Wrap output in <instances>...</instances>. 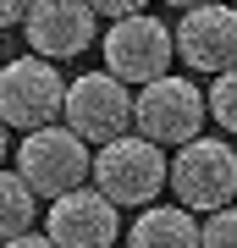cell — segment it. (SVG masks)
I'll use <instances>...</instances> for the list:
<instances>
[{"mask_svg": "<svg viewBox=\"0 0 237 248\" xmlns=\"http://www.w3.org/2000/svg\"><path fill=\"white\" fill-rule=\"evenodd\" d=\"M166 6H176V11H199V6H215V0H166Z\"/></svg>", "mask_w": 237, "mask_h": 248, "instance_id": "ac0fdd59", "label": "cell"}, {"mask_svg": "<svg viewBox=\"0 0 237 248\" xmlns=\"http://www.w3.org/2000/svg\"><path fill=\"white\" fill-rule=\"evenodd\" d=\"M171 55H176V33L166 22H155L149 11L105 28V72L122 78V83H138V89L160 83L166 66H171Z\"/></svg>", "mask_w": 237, "mask_h": 248, "instance_id": "52a82bcc", "label": "cell"}, {"mask_svg": "<svg viewBox=\"0 0 237 248\" xmlns=\"http://www.w3.org/2000/svg\"><path fill=\"white\" fill-rule=\"evenodd\" d=\"M66 89L55 61H39V55H17V61L0 66V122L17 127V133H39V127H55L66 116Z\"/></svg>", "mask_w": 237, "mask_h": 248, "instance_id": "6da1fadb", "label": "cell"}, {"mask_svg": "<svg viewBox=\"0 0 237 248\" xmlns=\"http://www.w3.org/2000/svg\"><path fill=\"white\" fill-rule=\"evenodd\" d=\"M132 99H138V94H127V83L111 78L105 66H99V72H83V78H72V89H66V127L83 143H99V149H105V143L127 138Z\"/></svg>", "mask_w": 237, "mask_h": 248, "instance_id": "8992f818", "label": "cell"}, {"mask_svg": "<svg viewBox=\"0 0 237 248\" xmlns=\"http://www.w3.org/2000/svg\"><path fill=\"white\" fill-rule=\"evenodd\" d=\"M0 160H6V122H0Z\"/></svg>", "mask_w": 237, "mask_h": 248, "instance_id": "d6986e66", "label": "cell"}, {"mask_svg": "<svg viewBox=\"0 0 237 248\" xmlns=\"http://www.w3.org/2000/svg\"><path fill=\"white\" fill-rule=\"evenodd\" d=\"M94 6L88 0H33V11H28L22 33L28 45H33L39 61H72V55H83L94 45Z\"/></svg>", "mask_w": 237, "mask_h": 248, "instance_id": "ba28073f", "label": "cell"}, {"mask_svg": "<svg viewBox=\"0 0 237 248\" xmlns=\"http://www.w3.org/2000/svg\"><path fill=\"white\" fill-rule=\"evenodd\" d=\"M33 215H39V193L17 177V171H0V243L28 237V232H33Z\"/></svg>", "mask_w": 237, "mask_h": 248, "instance_id": "7c38bea8", "label": "cell"}, {"mask_svg": "<svg viewBox=\"0 0 237 248\" xmlns=\"http://www.w3.org/2000/svg\"><path fill=\"white\" fill-rule=\"evenodd\" d=\"M17 177L33 187L39 199H66V193H78V187L94 177V160H88V143L72 133V127H39V133H28L22 138V149H17Z\"/></svg>", "mask_w": 237, "mask_h": 248, "instance_id": "7a4b0ae2", "label": "cell"}, {"mask_svg": "<svg viewBox=\"0 0 237 248\" xmlns=\"http://www.w3.org/2000/svg\"><path fill=\"white\" fill-rule=\"evenodd\" d=\"M204 116H210V99H204L188 78H160L149 89H138L132 99V127H138V138H149L155 149L160 143H193Z\"/></svg>", "mask_w": 237, "mask_h": 248, "instance_id": "5b68a950", "label": "cell"}, {"mask_svg": "<svg viewBox=\"0 0 237 248\" xmlns=\"http://www.w3.org/2000/svg\"><path fill=\"white\" fill-rule=\"evenodd\" d=\"M199 248H237V210H215L210 221L199 226Z\"/></svg>", "mask_w": 237, "mask_h": 248, "instance_id": "5bb4252c", "label": "cell"}, {"mask_svg": "<svg viewBox=\"0 0 237 248\" xmlns=\"http://www.w3.org/2000/svg\"><path fill=\"white\" fill-rule=\"evenodd\" d=\"M171 193L182 210H226L237 199V149L221 138H193L171 160Z\"/></svg>", "mask_w": 237, "mask_h": 248, "instance_id": "3957f363", "label": "cell"}, {"mask_svg": "<svg viewBox=\"0 0 237 248\" xmlns=\"http://www.w3.org/2000/svg\"><path fill=\"white\" fill-rule=\"evenodd\" d=\"M204 99H210V116H215V122L226 127V133H237V66H232V72H221V78L210 83V94H204Z\"/></svg>", "mask_w": 237, "mask_h": 248, "instance_id": "4fadbf2b", "label": "cell"}, {"mask_svg": "<svg viewBox=\"0 0 237 248\" xmlns=\"http://www.w3.org/2000/svg\"><path fill=\"white\" fill-rule=\"evenodd\" d=\"M44 237L55 248H111L122 221H116V204L99 193V187H78V193L55 199L50 210H44Z\"/></svg>", "mask_w": 237, "mask_h": 248, "instance_id": "9c48e42d", "label": "cell"}, {"mask_svg": "<svg viewBox=\"0 0 237 248\" xmlns=\"http://www.w3.org/2000/svg\"><path fill=\"white\" fill-rule=\"evenodd\" d=\"M0 248H55V243L39 237V232H28V237H11V243H0Z\"/></svg>", "mask_w": 237, "mask_h": 248, "instance_id": "e0dca14e", "label": "cell"}, {"mask_svg": "<svg viewBox=\"0 0 237 248\" xmlns=\"http://www.w3.org/2000/svg\"><path fill=\"white\" fill-rule=\"evenodd\" d=\"M127 248H199V226H193V215L176 204V210H143L138 221H132L127 232Z\"/></svg>", "mask_w": 237, "mask_h": 248, "instance_id": "8fae6325", "label": "cell"}, {"mask_svg": "<svg viewBox=\"0 0 237 248\" xmlns=\"http://www.w3.org/2000/svg\"><path fill=\"white\" fill-rule=\"evenodd\" d=\"M166 182H171V160L138 133L116 138L94 155V187L111 204H149Z\"/></svg>", "mask_w": 237, "mask_h": 248, "instance_id": "277c9868", "label": "cell"}, {"mask_svg": "<svg viewBox=\"0 0 237 248\" xmlns=\"http://www.w3.org/2000/svg\"><path fill=\"white\" fill-rule=\"evenodd\" d=\"M176 33V55H182L193 72H232L237 66V11L232 6H199V11H182V22L171 28Z\"/></svg>", "mask_w": 237, "mask_h": 248, "instance_id": "30bf717a", "label": "cell"}, {"mask_svg": "<svg viewBox=\"0 0 237 248\" xmlns=\"http://www.w3.org/2000/svg\"><path fill=\"white\" fill-rule=\"evenodd\" d=\"M94 17H111V22H127V17H143V0H88Z\"/></svg>", "mask_w": 237, "mask_h": 248, "instance_id": "9a60e30c", "label": "cell"}, {"mask_svg": "<svg viewBox=\"0 0 237 248\" xmlns=\"http://www.w3.org/2000/svg\"><path fill=\"white\" fill-rule=\"evenodd\" d=\"M28 11H33V0H0V28L28 22Z\"/></svg>", "mask_w": 237, "mask_h": 248, "instance_id": "2e32d148", "label": "cell"}]
</instances>
